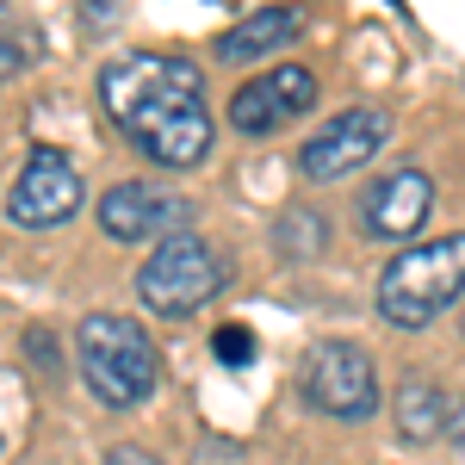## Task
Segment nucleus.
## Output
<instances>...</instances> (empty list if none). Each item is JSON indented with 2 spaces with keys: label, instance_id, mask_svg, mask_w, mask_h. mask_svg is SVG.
Wrapping results in <instances>:
<instances>
[{
  "label": "nucleus",
  "instance_id": "6",
  "mask_svg": "<svg viewBox=\"0 0 465 465\" xmlns=\"http://www.w3.org/2000/svg\"><path fill=\"white\" fill-rule=\"evenodd\" d=\"M100 230L112 242H168L193 230V199L174 186H155V180H118L100 193Z\"/></svg>",
  "mask_w": 465,
  "mask_h": 465
},
{
  "label": "nucleus",
  "instance_id": "9",
  "mask_svg": "<svg viewBox=\"0 0 465 465\" xmlns=\"http://www.w3.org/2000/svg\"><path fill=\"white\" fill-rule=\"evenodd\" d=\"M311 106H317V74L304 63H280V69L254 74V81H242L230 94V124L242 137H267V131H280L286 118H298Z\"/></svg>",
  "mask_w": 465,
  "mask_h": 465
},
{
  "label": "nucleus",
  "instance_id": "5",
  "mask_svg": "<svg viewBox=\"0 0 465 465\" xmlns=\"http://www.w3.org/2000/svg\"><path fill=\"white\" fill-rule=\"evenodd\" d=\"M298 391L317 416H335V422H366L379 410V372L366 348L354 341H317L304 354V372H298Z\"/></svg>",
  "mask_w": 465,
  "mask_h": 465
},
{
  "label": "nucleus",
  "instance_id": "15",
  "mask_svg": "<svg viewBox=\"0 0 465 465\" xmlns=\"http://www.w3.org/2000/svg\"><path fill=\"white\" fill-rule=\"evenodd\" d=\"M106 465H155V460H149L143 447H131V440H124V447H112V453H106Z\"/></svg>",
  "mask_w": 465,
  "mask_h": 465
},
{
  "label": "nucleus",
  "instance_id": "1",
  "mask_svg": "<svg viewBox=\"0 0 465 465\" xmlns=\"http://www.w3.org/2000/svg\"><path fill=\"white\" fill-rule=\"evenodd\" d=\"M100 106L162 168H199L212 155L205 81L186 56H112L100 69Z\"/></svg>",
  "mask_w": 465,
  "mask_h": 465
},
{
  "label": "nucleus",
  "instance_id": "14",
  "mask_svg": "<svg viewBox=\"0 0 465 465\" xmlns=\"http://www.w3.org/2000/svg\"><path fill=\"white\" fill-rule=\"evenodd\" d=\"M19 69H25V50H19L13 37H0V81H6V74H19Z\"/></svg>",
  "mask_w": 465,
  "mask_h": 465
},
{
  "label": "nucleus",
  "instance_id": "7",
  "mask_svg": "<svg viewBox=\"0 0 465 465\" xmlns=\"http://www.w3.org/2000/svg\"><path fill=\"white\" fill-rule=\"evenodd\" d=\"M385 143H391V118H385L379 106H348V112H335L317 137H304V149H298V174L317 180V186L348 180L354 168H366Z\"/></svg>",
  "mask_w": 465,
  "mask_h": 465
},
{
  "label": "nucleus",
  "instance_id": "16",
  "mask_svg": "<svg viewBox=\"0 0 465 465\" xmlns=\"http://www.w3.org/2000/svg\"><path fill=\"white\" fill-rule=\"evenodd\" d=\"M447 440H453V447L465 453V397L453 403V410H447Z\"/></svg>",
  "mask_w": 465,
  "mask_h": 465
},
{
  "label": "nucleus",
  "instance_id": "12",
  "mask_svg": "<svg viewBox=\"0 0 465 465\" xmlns=\"http://www.w3.org/2000/svg\"><path fill=\"white\" fill-rule=\"evenodd\" d=\"M447 410H453V403H447L440 385H429V379H403V385H397V403H391L403 440H434V434H447Z\"/></svg>",
  "mask_w": 465,
  "mask_h": 465
},
{
  "label": "nucleus",
  "instance_id": "13",
  "mask_svg": "<svg viewBox=\"0 0 465 465\" xmlns=\"http://www.w3.org/2000/svg\"><path fill=\"white\" fill-rule=\"evenodd\" d=\"M212 348H217V360H223V366H249V360H254V329L223 322V329L212 335Z\"/></svg>",
  "mask_w": 465,
  "mask_h": 465
},
{
  "label": "nucleus",
  "instance_id": "4",
  "mask_svg": "<svg viewBox=\"0 0 465 465\" xmlns=\"http://www.w3.org/2000/svg\"><path fill=\"white\" fill-rule=\"evenodd\" d=\"M223 292V261L205 236H168L155 242L143 267H137V304L155 317H193L199 304H212Z\"/></svg>",
  "mask_w": 465,
  "mask_h": 465
},
{
  "label": "nucleus",
  "instance_id": "2",
  "mask_svg": "<svg viewBox=\"0 0 465 465\" xmlns=\"http://www.w3.org/2000/svg\"><path fill=\"white\" fill-rule=\"evenodd\" d=\"M74 354H81V379L106 410H143L155 385H162V354L149 341V329H137L131 317H81L74 329Z\"/></svg>",
  "mask_w": 465,
  "mask_h": 465
},
{
  "label": "nucleus",
  "instance_id": "10",
  "mask_svg": "<svg viewBox=\"0 0 465 465\" xmlns=\"http://www.w3.org/2000/svg\"><path fill=\"white\" fill-rule=\"evenodd\" d=\"M429 205H434V180L422 174V168H391L385 180L366 186V199H360V230H366L372 242H397V236H410V230L429 223Z\"/></svg>",
  "mask_w": 465,
  "mask_h": 465
},
{
  "label": "nucleus",
  "instance_id": "3",
  "mask_svg": "<svg viewBox=\"0 0 465 465\" xmlns=\"http://www.w3.org/2000/svg\"><path fill=\"white\" fill-rule=\"evenodd\" d=\"M465 292V230L416 242L385 261L379 273V317L397 329H429L434 317L453 311V298Z\"/></svg>",
  "mask_w": 465,
  "mask_h": 465
},
{
  "label": "nucleus",
  "instance_id": "11",
  "mask_svg": "<svg viewBox=\"0 0 465 465\" xmlns=\"http://www.w3.org/2000/svg\"><path fill=\"white\" fill-rule=\"evenodd\" d=\"M292 32H298V13H292V6H254V13H242V19H236L230 32L217 37V56H223V63L280 56Z\"/></svg>",
  "mask_w": 465,
  "mask_h": 465
},
{
  "label": "nucleus",
  "instance_id": "8",
  "mask_svg": "<svg viewBox=\"0 0 465 465\" xmlns=\"http://www.w3.org/2000/svg\"><path fill=\"white\" fill-rule=\"evenodd\" d=\"M81 199H87V186H81L69 155L63 149H32V162L19 168L13 193H6V217L19 230H56L81 212Z\"/></svg>",
  "mask_w": 465,
  "mask_h": 465
}]
</instances>
